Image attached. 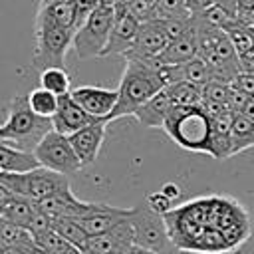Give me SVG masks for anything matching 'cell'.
Wrapping results in <instances>:
<instances>
[{"label": "cell", "instance_id": "1", "mask_svg": "<svg viewBox=\"0 0 254 254\" xmlns=\"http://www.w3.org/2000/svg\"><path fill=\"white\" fill-rule=\"evenodd\" d=\"M177 250L192 254H232L250 234L248 212L228 196H200L165 214Z\"/></svg>", "mask_w": 254, "mask_h": 254}, {"label": "cell", "instance_id": "2", "mask_svg": "<svg viewBox=\"0 0 254 254\" xmlns=\"http://www.w3.org/2000/svg\"><path fill=\"white\" fill-rule=\"evenodd\" d=\"M167 87L161 67L149 62H137V60H127L123 75L119 79V101L115 111L111 113L109 121L127 117L137 113L141 105H145L151 97H155L159 91Z\"/></svg>", "mask_w": 254, "mask_h": 254}, {"label": "cell", "instance_id": "3", "mask_svg": "<svg viewBox=\"0 0 254 254\" xmlns=\"http://www.w3.org/2000/svg\"><path fill=\"white\" fill-rule=\"evenodd\" d=\"M50 131H54V121L36 115L28 95H14L6 107V121L0 123V143L34 153Z\"/></svg>", "mask_w": 254, "mask_h": 254}, {"label": "cell", "instance_id": "4", "mask_svg": "<svg viewBox=\"0 0 254 254\" xmlns=\"http://www.w3.org/2000/svg\"><path fill=\"white\" fill-rule=\"evenodd\" d=\"M163 131L181 147L192 153L212 151V117L200 107H175Z\"/></svg>", "mask_w": 254, "mask_h": 254}, {"label": "cell", "instance_id": "5", "mask_svg": "<svg viewBox=\"0 0 254 254\" xmlns=\"http://www.w3.org/2000/svg\"><path fill=\"white\" fill-rule=\"evenodd\" d=\"M115 16H117L115 4L111 0H101L97 8L91 12V16L75 30L71 48L79 60L101 58L115 24Z\"/></svg>", "mask_w": 254, "mask_h": 254}, {"label": "cell", "instance_id": "6", "mask_svg": "<svg viewBox=\"0 0 254 254\" xmlns=\"http://www.w3.org/2000/svg\"><path fill=\"white\" fill-rule=\"evenodd\" d=\"M34 36L36 46L32 54V65L40 71L48 67H65V56L73 46L75 28L36 22Z\"/></svg>", "mask_w": 254, "mask_h": 254}, {"label": "cell", "instance_id": "7", "mask_svg": "<svg viewBox=\"0 0 254 254\" xmlns=\"http://www.w3.org/2000/svg\"><path fill=\"white\" fill-rule=\"evenodd\" d=\"M0 183H4L14 194H20L36 204L60 190L69 189V177L44 167L28 173H0Z\"/></svg>", "mask_w": 254, "mask_h": 254}, {"label": "cell", "instance_id": "8", "mask_svg": "<svg viewBox=\"0 0 254 254\" xmlns=\"http://www.w3.org/2000/svg\"><path fill=\"white\" fill-rule=\"evenodd\" d=\"M129 222L135 234V246L159 254H175L177 248L169 236L165 216L155 212L147 202L129 208Z\"/></svg>", "mask_w": 254, "mask_h": 254}, {"label": "cell", "instance_id": "9", "mask_svg": "<svg viewBox=\"0 0 254 254\" xmlns=\"http://www.w3.org/2000/svg\"><path fill=\"white\" fill-rule=\"evenodd\" d=\"M34 155L44 169L56 171V173L65 175V177H71L79 169H83L81 161L77 159V155L69 143V139L58 131H50L42 139V143L36 147Z\"/></svg>", "mask_w": 254, "mask_h": 254}, {"label": "cell", "instance_id": "10", "mask_svg": "<svg viewBox=\"0 0 254 254\" xmlns=\"http://www.w3.org/2000/svg\"><path fill=\"white\" fill-rule=\"evenodd\" d=\"M171 42L165 26L161 20H149L141 22L139 34L135 38L133 48L125 54V60H137V62H153L161 56V52Z\"/></svg>", "mask_w": 254, "mask_h": 254}, {"label": "cell", "instance_id": "11", "mask_svg": "<svg viewBox=\"0 0 254 254\" xmlns=\"http://www.w3.org/2000/svg\"><path fill=\"white\" fill-rule=\"evenodd\" d=\"M69 93L91 117L107 123L119 101L117 89H109L101 85H79V87H73Z\"/></svg>", "mask_w": 254, "mask_h": 254}, {"label": "cell", "instance_id": "12", "mask_svg": "<svg viewBox=\"0 0 254 254\" xmlns=\"http://www.w3.org/2000/svg\"><path fill=\"white\" fill-rule=\"evenodd\" d=\"M117 8V16H115V24L109 36V42L101 54V58H109V56H125L133 44L135 38L139 34L141 22L127 10V4H115Z\"/></svg>", "mask_w": 254, "mask_h": 254}, {"label": "cell", "instance_id": "13", "mask_svg": "<svg viewBox=\"0 0 254 254\" xmlns=\"http://www.w3.org/2000/svg\"><path fill=\"white\" fill-rule=\"evenodd\" d=\"M133 246H135V234L127 216L109 232L91 236L83 252L85 254H127Z\"/></svg>", "mask_w": 254, "mask_h": 254}, {"label": "cell", "instance_id": "14", "mask_svg": "<svg viewBox=\"0 0 254 254\" xmlns=\"http://www.w3.org/2000/svg\"><path fill=\"white\" fill-rule=\"evenodd\" d=\"M52 121H54V131H58V133L69 137V135L81 131L83 127H87V125H91V123H97L99 119L91 117V115L71 97V93H65V95L60 97V107H58L56 115L52 117Z\"/></svg>", "mask_w": 254, "mask_h": 254}, {"label": "cell", "instance_id": "15", "mask_svg": "<svg viewBox=\"0 0 254 254\" xmlns=\"http://www.w3.org/2000/svg\"><path fill=\"white\" fill-rule=\"evenodd\" d=\"M196 56H198V40H196V28H194V18H192V26L185 34H181L179 38H173L167 44V48L161 52V56L149 64H155L159 67L181 65V64L194 60Z\"/></svg>", "mask_w": 254, "mask_h": 254}, {"label": "cell", "instance_id": "16", "mask_svg": "<svg viewBox=\"0 0 254 254\" xmlns=\"http://www.w3.org/2000/svg\"><path fill=\"white\" fill-rule=\"evenodd\" d=\"M105 125H107V121H97V123H91V125L83 127L81 131L67 137L83 167L95 163V159L101 151L103 139H105Z\"/></svg>", "mask_w": 254, "mask_h": 254}, {"label": "cell", "instance_id": "17", "mask_svg": "<svg viewBox=\"0 0 254 254\" xmlns=\"http://www.w3.org/2000/svg\"><path fill=\"white\" fill-rule=\"evenodd\" d=\"M175 109V103L173 99L169 97L167 89L159 91L155 97H151L145 105H141L135 113L137 121L143 125V127H149V129H163L167 117L171 115V111Z\"/></svg>", "mask_w": 254, "mask_h": 254}, {"label": "cell", "instance_id": "18", "mask_svg": "<svg viewBox=\"0 0 254 254\" xmlns=\"http://www.w3.org/2000/svg\"><path fill=\"white\" fill-rule=\"evenodd\" d=\"M234 111L226 109L220 115L212 117V151L210 157L214 159H228L232 157V121Z\"/></svg>", "mask_w": 254, "mask_h": 254}, {"label": "cell", "instance_id": "19", "mask_svg": "<svg viewBox=\"0 0 254 254\" xmlns=\"http://www.w3.org/2000/svg\"><path fill=\"white\" fill-rule=\"evenodd\" d=\"M127 216H129V208H119V206L107 204L103 210H99V212H95V214H91L87 218H81L77 222L85 228V232L89 236H99V234H105L111 228H115Z\"/></svg>", "mask_w": 254, "mask_h": 254}, {"label": "cell", "instance_id": "20", "mask_svg": "<svg viewBox=\"0 0 254 254\" xmlns=\"http://www.w3.org/2000/svg\"><path fill=\"white\" fill-rule=\"evenodd\" d=\"M42 167L34 153L0 143V173H28Z\"/></svg>", "mask_w": 254, "mask_h": 254}, {"label": "cell", "instance_id": "21", "mask_svg": "<svg viewBox=\"0 0 254 254\" xmlns=\"http://www.w3.org/2000/svg\"><path fill=\"white\" fill-rule=\"evenodd\" d=\"M36 22L56 24V26H73L75 28V8H73V2H52V4L40 6L38 14H36Z\"/></svg>", "mask_w": 254, "mask_h": 254}, {"label": "cell", "instance_id": "22", "mask_svg": "<svg viewBox=\"0 0 254 254\" xmlns=\"http://www.w3.org/2000/svg\"><path fill=\"white\" fill-rule=\"evenodd\" d=\"M36 202L20 196V194H14L2 208H0V218L4 220H10L14 224H20L24 228L30 226V220L34 216V210H36Z\"/></svg>", "mask_w": 254, "mask_h": 254}, {"label": "cell", "instance_id": "23", "mask_svg": "<svg viewBox=\"0 0 254 254\" xmlns=\"http://www.w3.org/2000/svg\"><path fill=\"white\" fill-rule=\"evenodd\" d=\"M169 97L173 99L175 107H196L202 103V87L189 83V81H177L165 87Z\"/></svg>", "mask_w": 254, "mask_h": 254}, {"label": "cell", "instance_id": "24", "mask_svg": "<svg viewBox=\"0 0 254 254\" xmlns=\"http://www.w3.org/2000/svg\"><path fill=\"white\" fill-rule=\"evenodd\" d=\"M0 244L4 248H24L34 244V234L20 224L0 218Z\"/></svg>", "mask_w": 254, "mask_h": 254}, {"label": "cell", "instance_id": "25", "mask_svg": "<svg viewBox=\"0 0 254 254\" xmlns=\"http://www.w3.org/2000/svg\"><path fill=\"white\" fill-rule=\"evenodd\" d=\"M40 87L62 97L71 91V77L65 67H48L40 71Z\"/></svg>", "mask_w": 254, "mask_h": 254}, {"label": "cell", "instance_id": "26", "mask_svg": "<svg viewBox=\"0 0 254 254\" xmlns=\"http://www.w3.org/2000/svg\"><path fill=\"white\" fill-rule=\"evenodd\" d=\"M28 103L36 115H40L44 119H52L60 107V97L44 87H36L28 93Z\"/></svg>", "mask_w": 254, "mask_h": 254}, {"label": "cell", "instance_id": "27", "mask_svg": "<svg viewBox=\"0 0 254 254\" xmlns=\"http://www.w3.org/2000/svg\"><path fill=\"white\" fill-rule=\"evenodd\" d=\"M254 147V119L246 115H234L232 121V155Z\"/></svg>", "mask_w": 254, "mask_h": 254}, {"label": "cell", "instance_id": "28", "mask_svg": "<svg viewBox=\"0 0 254 254\" xmlns=\"http://www.w3.org/2000/svg\"><path fill=\"white\" fill-rule=\"evenodd\" d=\"M54 230L64 240H67L69 244L77 246L79 250H85V246H87V242L91 238L85 232V228L77 220H73V218H58V220H54Z\"/></svg>", "mask_w": 254, "mask_h": 254}, {"label": "cell", "instance_id": "29", "mask_svg": "<svg viewBox=\"0 0 254 254\" xmlns=\"http://www.w3.org/2000/svg\"><path fill=\"white\" fill-rule=\"evenodd\" d=\"M34 242H36V246H40L48 254H83V250H79L77 246H73L67 240H64L56 230H48L44 234H36Z\"/></svg>", "mask_w": 254, "mask_h": 254}, {"label": "cell", "instance_id": "30", "mask_svg": "<svg viewBox=\"0 0 254 254\" xmlns=\"http://www.w3.org/2000/svg\"><path fill=\"white\" fill-rule=\"evenodd\" d=\"M190 18L185 0H157L153 10V20H177Z\"/></svg>", "mask_w": 254, "mask_h": 254}, {"label": "cell", "instance_id": "31", "mask_svg": "<svg viewBox=\"0 0 254 254\" xmlns=\"http://www.w3.org/2000/svg\"><path fill=\"white\" fill-rule=\"evenodd\" d=\"M230 91H232V87H230L228 83H222V81L212 79V81H208V83L202 87V99L226 105V103H228V97H230Z\"/></svg>", "mask_w": 254, "mask_h": 254}, {"label": "cell", "instance_id": "32", "mask_svg": "<svg viewBox=\"0 0 254 254\" xmlns=\"http://www.w3.org/2000/svg\"><path fill=\"white\" fill-rule=\"evenodd\" d=\"M28 230H30L34 236H36V234H44V232H48V230H54V218L48 216L40 206H36Z\"/></svg>", "mask_w": 254, "mask_h": 254}, {"label": "cell", "instance_id": "33", "mask_svg": "<svg viewBox=\"0 0 254 254\" xmlns=\"http://www.w3.org/2000/svg\"><path fill=\"white\" fill-rule=\"evenodd\" d=\"M145 202H147L155 212H159V214H163V216L173 208V200H171L169 196H165L161 190H155V192L147 194Z\"/></svg>", "mask_w": 254, "mask_h": 254}, {"label": "cell", "instance_id": "34", "mask_svg": "<svg viewBox=\"0 0 254 254\" xmlns=\"http://www.w3.org/2000/svg\"><path fill=\"white\" fill-rule=\"evenodd\" d=\"M230 85H232L234 89H238V91H242V93L254 97V73L242 69V71L234 77V81H232Z\"/></svg>", "mask_w": 254, "mask_h": 254}, {"label": "cell", "instance_id": "35", "mask_svg": "<svg viewBox=\"0 0 254 254\" xmlns=\"http://www.w3.org/2000/svg\"><path fill=\"white\" fill-rule=\"evenodd\" d=\"M218 2H220V0H185L187 10L190 12V16H198V14H202L204 10L212 8V6L218 4Z\"/></svg>", "mask_w": 254, "mask_h": 254}, {"label": "cell", "instance_id": "36", "mask_svg": "<svg viewBox=\"0 0 254 254\" xmlns=\"http://www.w3.org/2000/svg\"><path fill=\"white\" fill-rule=\"evenodd\" d=\"M159 190H161L165 196H169L171 200H175V198H179V196H181V187H179L177 183H165Z\"/></svg>", "mask_w": 254, "mask_h": 254}, {"label": "cell", "instance_id": "37", "mask_svg": "<svg viewBox=\"0 0 254 254\" xmlns=\"http://www.w3.org/2000/svg\"><path fill=\"white\" fill-rule=\"evenodd\" d=\"M12 196H14V192H12L4 183H0V208H2V206H4Z\"/></svg>", "mask_w": 254, "mask_h": 254}, {"label": "cell", "instance_id": "38", "mask_svg": "<svg viewBox=\"0 0 254 254\" xmlns=\"http://www.w3.org/2000/svg\"><path fill=\"white\" fill-rule=\"evenodd\" d=\"M238 115H246V117H250V119H254V97H250L248 101H246V105H244V109L238 113Z\"/></svg>", "mask_w": 254, "mask_h": 254}, {"label": "cell", "instance_id": "39", "mask_svg": "<svg viewBox=\"0 0 254 254\" xmlns=\"http://www.w3.org/2000/svg\"><path fill=\"white\" fill-rule=\"evenodd\" d=\"M127 254H159V252H153V250H145V248H139V246H133Z\"/></svg>", "mask_w": 254, "mask_h": 254}, {"label": "cell", "instance_id": "40", "mask_svg": "<svg viewBox=\"0 0 254 254\" xmlns=\"http://www.w3.org/2000/svg\"><path fill=\"white\" fill-rule=\"evenodd\" d=\"M4 254H24L22 248H4Z\"/></svg>", "mask_w": 254, "mask_h": 254}, {"label": "cell", "instance_id": "41", "mask_svg": "<svg viewBox=\"0 0 254 254\" xmlns=\"http://www.w3.org/2000/svg\"><path fill=\"white\" fill-rule=\"evenodd\" d=\"M0 254H4V246L2 244H0Z\"/></svg>", "mask_w": 254, "mask_h": 254}]
</instances>
